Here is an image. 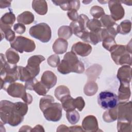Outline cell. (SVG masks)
<instances>
[{
	"label": "cell",
	"mask_w": 132,
	"mask_h": 132,
	"mask_svg": "<svg viewBox=\"0 0 132 132\" xmlns=\"http://www.w3.org/2000/svg\"><path fill=\"white\" fill-rule=\"evenodd\" d=\"M69 131H84V130L80 126H73L69 127Z\"/></svg>",
	"instance_id": "7dc6e473"
},
{
	"label": "cell",
	"mask_w": 132,
	"mask_h": 132,
	"mask_svg": "<svg viewBox=\"0 0 132 132\" xmlns=\"http://www.w3.org/2000/svg\"><path fill=\"white\" fill-rule=\"evenodd\" d=\"M63 109L65 111H69L75 110V108L74 106V98L70 95H67L62 97L60 101Z\"/></svg>",
	"instance_id": "d4e9b609"
},
{
	"label": "cell",
	"mask_w": 132,
	"mask_h": 132,
	"mask_svg": "<svg viewBox=\"0 0 132 132\" xmlns=\"http://www.w3.org/2000/svg\"><path fill=\"white\" fill-rule=\"evenodd\" d=\"M110 53L111 57L116 64L124 65L126 64L130 66L131 65L130 55L127 51L125 45L117 44Z\"/></svg>",
	"instance_id": "8992f818"
},
{
	"label": "cell",
	"mask_w": 132,
	"mask_h": 132,
	"mask_svg": "<svg viewBox=\"0 0 132 132\" xmlns=\"http://www.w3.org/2000/svg\"><path fill=\"white\" fill-rule=\"evenodd\" d=\"M58 71L62 74L71 72L81 74L85 71L84 63L78 60L76 54L72 51L67 52L57 67Z\"/></svg>",
	"instance_id": "3957f363"
},
{
	"label": "cell",
	"mask_w": 132,
	"mask_h": 132,
	"mask_svg": "<svg viewBox=\"0 0 132 132\" xmlns=\"http://www.w3.org/2000/svg\"><path fill=\"white\" fill-rule=\"evenodd\" d=\"M66 117L69 122L71 124H76L80 119V116L78 112L75 110L67 111Z\"/></svg>",
	"instance_id": "e575fe53"
},
{
	"label": "cell",
	"mask_w": 132,
	"mask_h": 132,
	"mask_svg": "<svg viewBox=\"0 0 132 132\" xmlns=\"http://www.w3.org/2000/svg\"><path fill=\"white\" fill-rule=\"evenodd\" d=\"M131 102H120L117 106V120L119 121H125L131 123L132 108Z\"/></svg>",
	"instance_id": "9c48e42d"
},
{
	"label": "cell",
	"mask_w": 132,
	"mask_h": 132,
	"mask_svg": "<svg viewBox=\"0 0 132 132\" xmlns=\"http://www.w3.org/2000/svg\"><path fill=\"white\" fill-rule=\"evenodd\" d=\"M74 106L75 108H77L79 111H82L84 109L85 103L81 96H78L76 98H74Z\"/></svg>",
	"instance_id": "b9f144b4"
},
{
	"label": "cell",
	"mask_w": 132,
	"mask_h": 132,
	"mask_svg": "<svg viewBox=\"0 0 132 132\" xmlns=\"http://www.w3.org/2000/svg\"><path fill=\"white\" fill-rule=\"evenodd\" d=\"M35 16L33 13L28 11H24L17 17V21L19 23L28 25L34 21Z\"/></svg>",
	"instance_id": "603a6c76"
},
{
	"label": "cell",
	"mask_w": 132,
	"mask_h": 132,
	"mask_svg": "<svg viewBox=\"0 0 132 132\" xmlns=\"http://www.w3.org/2000/svg\"><path fill=\"white\" fill-rule=\"evenodd\" d=\"M54 97L50 95H45L40 100L39 107L45 119L48 121L57 122L62 117V105L54 102Z\"/></svg>",
	"instance_id": "6da1fadb"
},
{
	"label": "cell",
	"mask_w": 132,
	"mask_h": 132,
	"mask_svg": "<svg viewBox=\"0 0 132 132\" xmlns=\"http://www.w3.org/2000/svg\"><path fill=\"white\" fill-rule=\"evenodd\" d=\"M89 21V19L86 15L81 14L79 15L77 20L76 21L77 22L78 25L82 30H86L87 24Z\"/></svg>",
	"instance_id": "ab89813d"
},
{
	"label": "cell",
	"mask_w": 132,
	"mask_h": 132,
	"mask_svg": "<svg viewBox=\"0 0 132 132\" xmlns=\"http://www.w3.org/2000/svg\"><path fill=\"white\" fill-rule=\"evenodd\" d=\"M108 7L110 12V16L114 21L122 19L125 14V10L119 1H109Z\"/></svg>",
	"instance_id": "8fae6325"
},
{
	"label": "cell",
	"mask_w": 132,
	"mask_h": 132,
	"mask_svg": "<svg viewBox=\"0 0 132 132\" xmlns=\"http://www.w3.org/2000/svg\"><path fill=\"white\" fill-rule=\"evenodd\" d=\"M73 32L70 26H62L58 30V35L60 38L65 40L69 39L72 35Z\"/></svg>",
	"instance_id": "f546056e"
},
{
	"label": "cell",
	"mask_w": 132,
	"mask_h": 132,
	"mask_svg": "<svg viewBox=\"0 0 132 132\" xmlns=\"http://www.w3.org/2000/svg\"><path fill=\"white\" fill-rule=\"evenodd\" d=\"M67 15L68 18L73 21H77L79 16L77 10L75 9H72L69 11L67 13Z\"/></svg>",
	"instance_id": "f6af8a7d"
},
{
	"label": "cell",
	"mask_w": 132,
	"mask_h": 132,
	"mask_svg": "<svg viewBox=\"0 0 132 132\" xmlns=\"http://www.w3.org/2000/svg\"><path fill=\"white\" fill-rule=\"evenodd\" d=\"M18 71L19 79L22 81L26 82L31 79L34 78L32 77L29 71L25 68V67L18 66Z\"/></svg>",
	"instance_id": "d6a6232c"
},
{
	"label": "cell",
	"mask_w": 132,
	"mask_h": 132,
	"mask_svg": "<svg viewBox=\"0 0 132 132\" xmlns=\"http://www.w3.org/2000/svg\"><path fill=\"white\" fill-rule=\"evenodd\" d=\"M15 16L14 14L10 11L5 13L0 20V28L1 34L3 33L5 30L11 28L13 24L15 21Z\"/></svg>",
	"instance_id": "5bb4252c"
},
{
	"label": "cell",
	"mask_w": 132,
	"mask_h": 132,
	"mask_svg": "<svg viewBox=\"0 0 132 132\" xmlns=\"http://www.w3.org/2000/svg\"><path fill=\"white\" fill-rule=\"evenodd\" d=\"M48 65L53 68H56L58 67L60 63V58L57 54H54L48 57L47 60Z\"/></svg>",
	"instance_id": "60d3db41"
},
{
	"label": "cell",
	"mask_w": 132,
	"mask_h": 132,
	"mask_svg": "<svg viewBox=\"0 0 132 132\" xmlns=\"http://www.w3.org/2000/svg\"><path fill=\"white\" fill-rule=\"evenodd\" d=\"M45 60L42 55H34L31 56L27 60V64L25 68L29 71L33 78H35L40 72V64Z\"/></svg>",
	"instance_id": "30bf717a"
},
{
	"label": "cell",
	"mask_w": 132,
	"mask_h": 132,
	"mask_svg": "<svg viewBox=\"0 0 132 132\" xmlns=\"http://www.w3.org/2000/svg\"><path fill=\"white\" fill-rule=\"evenodd\" d=\"M82 128L86 131H97L98 130L96 118L93 115L86 117L82 121Z\"/></svg>",
	"instance_id": "9a60e30c"
},
{
	"label": "cell",
	"mask_w": 132,
	"mask_h": 132,
	"mask_svg": "<svg viewBox=\"0 0 132 132\" xmlns=\"http://www.w3.org/2000/svg\"><path fill=\"white\" fill-rule=\"evenodd\" d=\"M102 45L106 50L111 52L117 45V44L113 37H106L102 40Z\"/></svg>",
	"instance_id": "1f68e13d"
},
{
	"label": "cell",
	"mask_w": 132,
	"mask_h": 132,
	"mask_svg": "<svg viewBox=\"0 0 132 132\" xmlns=\"http://www.w3.org/2000/svg\"><path fill=\"white\" fill-rule=\"evenodd\" d=\"M131 95L129 83L120 82V86L118 90V101L120 102H127Z\"/></svg>",
	"instance_id": "d6986e66"
},
{
	"label": "cell",
	"mask_w": 132,
	"mask_h": 132,
	"mask_svg": "<svg viewBox=\"0 0 132 132\" xmlns=\"http://www.w3.org/2000/svg\"><path fill=\"white\" fill-rule=\"evenodd\" d=\"M131 28V23L130 21L128 20H125L122 21L119 25L117 26V33L126 35L128 34Z\"/></svg>",
	"instance_id": "83f0119b"
},
{
	"label": "cell",
	"mask_w": 132,
	"mask_h": 132,
	"mask_svg": "<svg viewBox=\"0 0 132 132\" xmlns=\"http://www.w3.org/2000/svg\"><path fill=\"white\" fill-rule=\"evenodd\" d=\"M104 121L107 123L112 122L117 120V106L113 108L107 109L103 114Z\"/></svg>",
	"instance_id": "4316f807"
},
{
	"label": "cell",
	"mask_w": 132,
	"mask_h": 132,
	"mask_svg": "<svg viewBox=\"0 0 132 132\" xmlns=\"http://www.w3.org/2000/svg\"><path fill=\"white\" fill-rule=\"evenodd\" d=\"M5 57L7 59V61L12 64H16L20 60V56L16 51L10 47L8 48L5 53Z\"/></svg>",
	"instance_id": "cb8c5ba5"
},
{
	"label": "cell",
	"mask_w": 132,
	"mask_h": 132,
	"mask_svg": "<svg viewBox=\"0 0 132 132\" xmlns=\"http://www.w3.org/2000/svg\"><path fill=\"white\" fill-rule=\"evenodd\" d=\"M87 27L90 31H98L102 29V25L100 21L96 19L89 20L87 24Z\"/></svg>",
	"instance_id": "836d02e7"
},
{
	"label": "cell",
	"mask_w": 132,
	"mask_h": 132,
	"mask_svg": "<svg viewBox=\"0 0 132 132\" xmlns=\"http://www.w3.org/2000/svg\"><path fill=\"white\" fill-rule=\"evenodd\" d=\"M117 130L119 132H131V123L118 121Z\"/></svg>",
	"instance_id": "f35d334b"
},
{
	"label": "cell",
	"mask_w": 132,
	"mask_h": 132,
	"mask_svg": "<svg viewBox=\"0 0 132 132\" xmlns=\"http://www.w3.org/2000/svg\"><path fill=\"white\" fill-rule=\"evenodd\" d=\"M3 34L4 35V37H5L7 41H9L10 42H12L15 39V33L11 29V28L5 30L3 33L1 34V35L2 36Z\"/></svg>",
	"instance_id": "7bdbcfd3"
},
{
	"label": "cell",
	"mask_w": 132,
	"mask_h": 132,
	"mask_svg": "<svg viewBox=\"0 0 132 132\" xmlns=\"http://www.w3.org/2000/svg\"><path fill=\"white\" fill-rule=\"evenodd\" d=\"M125 46H126V49L127 51L130 54H131V40L129 41V42L126 45H125Z\"/></svg>",
	"instance_id": "816d5d0a"
},
{
	"label": "cell",
	"mask_w": 132,
	"mask_h": 132,
	"mask_svg": "<svg viewBox=\"0 0 132 132\" xmlns=\"http://www.w3.org/2000/svg\"><path fill=\"white\" fill-rule=\"evenodd\" d=\"M54 94L57 100L60 101L64 96L70 95V91L67 86L64 85H60L55 89Z\"/></svg>",
	"instance_id": "f1b7e54d"
},
{
	"label": "cell",
	"mask_w": 132,
	"mask_h": 132,
	"mask_svg": "<svg viewBox=\"0 0 132 132\" xmlns=\"http://www.w3.org/2000/svg\"><path fill=\"white\" fill-rule=\"evenodd\" d=\"M101 30L98 31L89 32L87 43H90L93 45H96L98 42L102 41L101 35Z\"/></svg>",
	"instance_id": "4dcf8cb0"
},
{
	"label": "cell",
	"mask_w": 132,
	"mask_h": 132,
	"mask_svg": "<svg viewBox=\"0 0 132 132\" xmlns=\"http://www.w3.org/2000/svg\"><path fill=\"white\" fill-rule=\"evenodd\" d=\"M57 81V76L51 71H45L41 77V82L49 90L55 86Z\"/></svg>",
	"instance_id": "e0dca14e"
},
{
	"label": "cell",
	"mask_w": 132,
	"mask_h": 132,
	"mask_svg": "<svg viewBox=\"0 0 132 132\" xmlns=\"http://www.w3.org/2000/svg\"><path fill=\"white\" fill-rule=\"evenodd\" d=\"M10 44L11 47L20 53L32 52L36 48V44L33 40L23 36H17Z\"/></svg>",
	"instance_id": "52a82bcc"
},
{
	"label": "cell",
	"mask_w": 132,
	"mask_h": 132,
	"mask_svg": "<svg viewBox=\"0 0 132 132\" xmlns=\"http://www.w3.org/2000/svg\"><path fill=\"white\" fill-rule=\"evenodd\" d=\"M11 1H0V8L4 9L9 7L11 6Z\"/></svg>",
	"instance_id": "bcb514c9"
},
{
	"label": "cell",
	"mask_w": 132,
	"mask_h": 132,
	"mask_svg": "<svg viewBox=\"0 0 132 132\" xmlns=\"http://www.w3.org/2000/svg\"><path fill=\"white\" fill-rule=\"evenodd\" d=\"M57 131H69V127L65 125H60L57 127Z\"/></svg>",
	"instance_id": "c3c4849f"
},
{
	"label": "cell",
	"mask_w": 132,
	"mask_h": 132,
	"mask_svg": "<svg viewBox=\"0 0 132 132\" xmlns=\"http://www.w3.org/2000/svg\"><path fill=\"white\" fill-rule=\"evenodd\" d=\"M98 90V86L97 84L93 80L89 81L85 86L84 92L87 96L94 95Z\"/></svg>",
	"instance_id": "484cf974"
},
{
	"label": "cell",
	"mask_w": 132,
	"mask_h": 132,
	"mask_svg": "<svg viewBox=\"0 0 132 132\" xmlns=\"http://www.w3.org/2000/svg\"><path fill=\"white\" fill-rule=\"evenodd\" d=\"M32 128L28 126V125H24L21 127V128L19 129V131H31Z\"/></svg>",
	"instance_id": "f907efd6"
},
{
	"label": "cell",
	"mask_w": 132,
	"mask_h": 132,
	"mask_svg": "<svg viewBox=\"0 0 132 132\" xmlns=\"http://www.w3.org/2000/svg\"><path fill=\"white\" fill-rule=\"evenodd\" d=\"M92 50V47L89 44L82 42L75 43L71 48V51L81 57L88 56L91 53Z\"/></svg>",
	"instance_id": "4fadbf2b"
},
{
	"label": "cell",
	"mask_w": 132,
	"mask_h": 132,
	"mask_svg": "<svg viewBox=\"0 0 132 132\" xmlns=\"http://www.w3.org/2000/svg\"><path fill=\"white\" fill-rule=\"evenodd\" d=\"M0 117L1 121L12 126L19 125L24 120V116L17 111L15 103L7 100L0 102Z\"/></svg>",
	"instance_id": "7a4b0ae2"
},
{
	"label": "cell",
	"mask_w": 132,
	"mask_h": 132,
	"mask_svg": "<svg viewBox=\"0 0 132 132\" xmlns=\"http://www.w3.org/2000/svg\"><path fill=\"white\" fill-rule=\"evenodd\" d=\"M30 35L43 43H47L51 39L52 31L50 27L45 23H40L31 27Z\"/></svg>",
	"instance_id": "5b68a950"
},
{
	"label": "cell",
	"mask_w": 132,
	"mask_h": 132,
	"mask_svg": "<svg viewBox=\"0 0 132 132\" xmlns=\"http://www.w3.org/2000/svg\"><path fill=\"white\" fill-rule=\"evenodd\" d=\"M90 13L94 19H98L105 15V12L103 8L99 6H93L90 10Z\"/></svg>",
	"instance_id": "74e56055"
},
{
	"label": "cell",
	"mask_w": 132,
	"mask_h": 132,
	"mask_svg": "<svg viewBox=\"0 0 132 132\" xmlns=\"http://www.w3.org/2000/svg\"><path fill=\"white\" fill-rule=\"evenodd\" d=\"M56 6H59L61 9L64 11H70L72 9L78 10L80 7L79 1H52Z\"/></svg>",
	"instance_id": "ac0fdd59"
},
{
	"label": "cell",
	"mask_w": 132,
	"mask_h": 132,
	"mask_svg": "<svg viewBox=\"0 0 132 132\" xmlns=\"http://www.w3.org/2000/svg\"><path fill=\"white\" fill-rule=\"evenodd\" d=\"M68 46L67 41L64 39L59 38L54 43L52 48L54 52L58 54H62L66 52Z\"/></svg>",
	"instance_id": "ffe728a7"
},
{
	"label": "cell",
	"mask_w": 132,
	"mask_h": 132,
	"mask_svg": "<svg viewBox=\"0 0 132 132\" xmlns=\"http://www.w3.org/2000/svg\"><path fill=\"white\" fill-rule=\"evenodd\" d=\"M13 29L15 32L19 34H23L26 30L25 26L21 23H16L13 26Z\"/></svg>",
	"instance_id": "ee69618b"
},
{
	"label": "cell",
	"mask_w": 132,
	"mask_h": 132,
	"mask_svg": "<svg viewBox=\"0 0 132 132\" xmlns=\"http://www.w3.org/2000/svg\"><path fill=\"white\" fill-rule=\"evenodd\" d=\"M100 22L102 25V26H103L106 28L111 27L114 26V25H117L115 21L112 18L110 15L105 14L102 17H101Z\"/></svg>",
	"instance_id": "d590c367"
},
{
	"label": "cell",
	"mask_w": 132,
	"mask_h": 132,
	"mask_svg": "<svg viewBox=\"0 0 132 132\" xmlns=\"http://www.w3.org/2000/svg\"><path fill=\"white\" fill-rule=\"evenodd\" d=\"M117 34L118 33L117 32V30L113 27L102 29L101 31L102 40H103L104 38L106 37H113L114 38L117 35Z\"/></svg>",
	"instance_id": "8d00e7d4"
},
{
	"label": "cell",
	"mask_w": 132,
	"mask_h": 132,
	"mask_svg": "<svg viewBox=\"0 0 132 132\" xmlns=\"http://www.w3.org/2000/svg\"><path fill=\"white\" fill-rule=\"evenodd\" d=\"M25 87L26 89L34 90L39 95H46L49 89L41 81H39L36 78L26 82Z\"/></svg>",
	"instance_id": "7c38bea8"
},
{
	"label": "cell",
	"mask_w": 132,
	"mask_h": 132,
	"mask_svg": "<svg viewBox=\"0 0 132 132\" xmlns=\"http://www.w3.org/2000/svg\"><path fill=\"white\" fill-rule=\"evenodd\" d=\"M32 8L40 15H45L48 10L47 2L45 1L34 0L32 2Z\"/></svg>",
	"instance_id": "44dd1931"
},
{
	"label": "cell",
	"mask_w": 132,
	"mask_h": 132,
	"mask_svg": "<svg viewBox=\"0 0 132 132\" xmlns=\"http://www.w3.org/2000/svg\"><path fill=\"white\" fill-rule=\"evenodd\" d=\"M102 67L97 64H94L89 67L86 71V75L88 76V81L95 80L102 71Z\"/></svg>",
	"instance_id": "7402d4cb"
},
{
	"label": "cell",
	"mask_w": 132,
	"mask_h": 132,
	"mask_svg": "<svg viewBox=\"0 0 132 132\" xmlns=\"http://www.w3.org/2000/svg\"><path fill=\"white\" fill-rule=\"evenodd\" d=\"M117 78L120 82L130 83L131 80V68L130 65H124L118 71Z\"/></svg>",
	"instance_id": "2e32d148"
},
{
	"label": "cell",
	"mask_w": 132,
	"mask_h": 132,
	"mask_svg": "<svg viewBox=\"0 0 132 132\" xmlns=\"http://www.w3.org/2000/svg\"><path fill=\"white\" fill-rule=\"evenodd\" d=\"M97 103L104 109H112L116 107L118 104V96L110 91H102L97 96Z\"/></svg>",
	"instance_id": "ba28073f"
},
{
	"label": "cell",
	"mask_w": 132,
	"mask_h": 132,
	"mask_svg": "<svg viewBox=\"0 0 132 132\" xmlns=\"http://www.w3.org/2000/svg\"><path fill=\"white\" fill-rule=\"evenodd\" d=\"M3 89L10 96L13 97L21 98L27 104H30L32 102V96L26 92L25 87L22 84L13 82L5 85Z\"/></svg>",
	"instance_id": "277c9868"
},
{
	"label": "cell",
	"mask_w": 132,
	"mask_h": 132,
	"mask_svg": "<svg viewBox=\"0 0 132 132\" xmlns=\"http://www.w3.org/2000/svg\"><path fill=\"white\" fill-rule=\"evenodd\" d=\"M43 127L40 125H37L31 129V131H44Z\"/></svg>",
	"instance_id": "681fc988"
}]
</instances>
